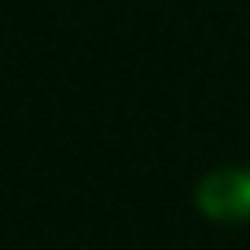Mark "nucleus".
Listing matches in <instances>:
<instances>
[{
  "label": "nucleus",
  "instance_id": "1",
  "mask_svg": "<svg viewBox=\"0 0 250 250\" xmlns=\"http://www.w3.org/2000/svg\"><path fill=\"white\" fill-rule=\"evenodd\" d=\"M198 207L207 220L246 224L250 220V167H220L198 185Z\"/></svg>",
  "mask_w": 250,
  "mask_h": 250
}]
</instances>
